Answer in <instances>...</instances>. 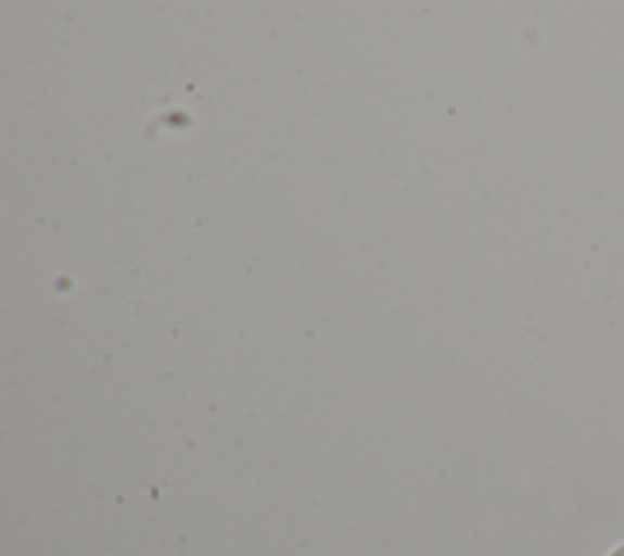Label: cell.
I'll return each mask as SVG.
<instances>
[{
	"label": "cell",
	"instance_id": "6da1fadb",
	"mask_svg": "<svg viewBox=\"0 0 624 556\" xmlns=\"http://www.w3.org/2000/svg\"><path fill=\"white\" fill-rule=\"evenodd\" d=\"M608 556H624V542L620 544V547H615V549H612V552H610Z\"/></svg>",
	"mask_w": 624,
	"mask_h": 556
}]
</instances>
